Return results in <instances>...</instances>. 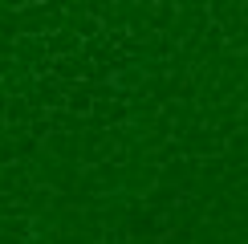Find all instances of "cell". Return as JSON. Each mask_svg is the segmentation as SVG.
<instances>
[{
  "mask_svg": "<svg viewBox=\"0 0 248 244\" xmlns=\"http://www.w3.org/2000/svg\"><path fill=\"white\" fill-rule=\"evenodd\" d=\"M45 49H49V57L81 53V37H78V33H69V29H53V33H45Z\"/></svg>",
  "mask_w": 248,
  "mask_h": 244,
  "instance_id": "277c9868",
  "label": "cell"
},
{
  "mask_svg": "<svg viewBox=\"0 0 248 244\" xmlns=\"http://www.w3.org/2000/svg\"><path fill=\"white\" fill-rule=\"evenodd\" d=\"M13 61L29 74H49V49H45V37H16L13 41Z\"/></svg>",
  "mask_w": 248,
  "mask_h": 244,
  "instance_id": "6da1fadb",
  "label": "cell"
},
{
  "mask_svg": "<svg viewBox=\"0 0 248 244\" xmlns=\"http://www.w3.org/2000/svg\"><path fill=\"white\" fill-rule=\"evenodd\" d=\"M25 4H41V0H25Z\"/></svg>",
  "mask_w": 248,
  "mask_h": 244,
  "instance_id": "8992f818",
  "label": "cell"
},
{
  "mask_svg": "<svg viewBox=\"0 0 248 244\" xmlns=\"http://www.w3.org/2000/svg\"><path fill=\"white\" fill-rule=\"evenodd\" d=\"M0 37L4 41L20 37V8H0Z\"/></svg>",
  "mask_w": 248,
  "mask_h": 244,
  "instance_id": "5b68a950",
  "label": "cell"
},
{
  "mask_svg": "<svg viewBox=\"0 0 248 244\" xmlns=\"http://www.w3.org/2000/svg\"><path fill=\"white\" fill-rule=\"evenodd\" d=\"M61 110H69V114H90V110H94V86H90V81L86 77H81V81H69V86H65V106H61Z\"/></svg>",
  "mask_w": 248,
  "mask_h": 244,
  "instance_id": "3957f363",
  "label": "cell"
},
{
  "mask_svg": "<svg viewBox=\"0 0 248 244\" xmlns=\"http://www.w3.org/2000/svg\"><path fill=\"white\" fill-rule=\"evenodd\" d=\"M49 74H53L57 81H81L90 74V61L81 57V53H65V57H49Z\"/></svg>",
  "mask_w": 248,
  "mask_h": 244,
  "instance_id": "7a4b0ae2",
  "label": "cell"
}]
</instances>
